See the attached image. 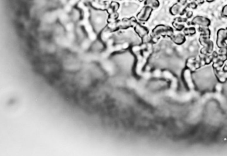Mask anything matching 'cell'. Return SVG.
I'll list each match as a JSON object with an SVG mask.
<instances>
[{
  "instance_id": "9a60e30c",
  "label": "cell",
  "mask_w": 227,
  "mask_h": 156,
  "mask_svg": "<svg viewBox=\"0 0 227 156\" xmlns=\"http://www.w3.org/2000/svg\"><path fill=\"white\" fill-rule=\"evenodd\" d=\"M184 33L185 35L191 36L196 34V28L194 27L185 28L184 30Z\"/></svg>"
},
{
  "instance_id": "3957f363",
  "label": "cell",
  "mask_w": 227,
  "mask_h": 156,
  "mask_svg": "<svg viewBox=\"0 0 227 156\" xmlns=\"http://www.w3.org/2000/svg\"><path fill=\"white\" fill-rule=\"evenodd\" d=\"M137 23V20L134 17L123 18L121 20H117L115 22L109 23L108 28L112 32H114L121 29H127L129 27H134Z\"/></svg>"
},
{
  "instance_id": "44dd1931",
  "label": "cell",
  "mask_w": 227,
  "mask_h": 156,
  "mask_svg": "<svg viewBox=\"0 0 227 156\" xmlns=\"http://www.w3.org/2000/svg\"><path fill=\"white\" fill-rule=\"evenodd\" d=\"M73 28V24L72 23H68L66 25V28H67L68 30H69V31L72 30Z\"/></svg>"
},
{
  "instance_id": "4fadbf2b",
  "label": "cell",
  "mask_w": 227,
  "mask_h": 156,
  "mask_svg": "<svg viewBox=\"0 0 227 156\" xmlns=\"http://www.w3.org/2000/svg\"><path fill=\"white\" fill-rule=\"evenodd\" d=\"M144 5L145 6L151 7L153 9H155V8H157L159 6L160 3L158 0H145Z\"/></svg>"
},
{
  "instance_id": "e0dca14e",
  "label": "cell",
  "mask_w": 227,
  "mask_h": 156,
  "mask_svg": "<svg viewBox=\"0 0 227 156\" xmlns=\"http://www.w3.org/2000/svg\"><path fill=\"white\" fill-rule=\"evenodd\" d=\"M172 25H173V26L174 27L175 29L178 31H181L182 30H183L184 28H185L184 25L182 24V23H179V22H177L175 21L173 22Z\"/></svg>"
},
{
  "instance_id": "ba28073f",
  "label": "cell",
  "mask_w": 227,
  "mask_h": 156,
  "mask_svg": "<svg viewBox=\"0 0 227 156\" xmlns=\"http://www.w3.org/2000/svg\"><path fill=\"white\" fill-rule=\"evenodd\" d=\"M201 60H197L196 57H191L187 60L186 62V66L187 68L192 72H195L196 69L199 68L201 67L203 65L202 63Z\"/></svg>"
},
{
  "instance_id": "9c48e42d",
  "label": "cell",
  "mask_w": 227,
  "mask_h": 156,
  "mask_svg": "<svg viewBox=\"0 0 227 156\" xmlns=\"http://www.w3.org/2000/svg\"><path fill=\"white\" fill-rule=\"evenodd\" d=\"M191 24L192 26H199L200 27H207L210 26L211 22L208 18L204 17V16H197L192 20Z\"/></svg>"
},
{
  "instance_id": "8992f818",
  "label": "cell",
  "mask_w": 227,
  "mask_h": 156,
  "mask_svg": "<svg viewBox=\"0 0 227 156\" xmlns=\"http://www.w3.org/2000/svg\"><path fill=\"white\" fill-rule=\"evenodd\" d=\"M153 10V9L150 6H144L137 14L136 17L140 22H146L150 18Z\"/></svg>"
},
{
  "instance_id": "30bf717a",
  "label": "cell",
  "mask_w": 227,
  "mask_h": 156,
  "mask_svg": "<svg viewBox=\"0 0 227 156\" xmlns=\"http://www.w3.org/2000/svg\"><path fill=\"white\" fill-rule=\"evenodd\" d=\"M134 30L136 34H138L140 38H141L143 40L144 39L146 38L148 33H149V30H148V28L146 27L143 26L140 23H137L134 26Z\"/></svg>"
},
{
  "instance_id": "2e32d148",
  "label": "cell",
  "mask_w": 227,
  "mask_h": 156,
  "mask_svg": "<svg viewBox=\"0 0 227 156\" xmlns=\"http://www.w3.org/2000/svg\"><path fill=\"white\" fill-rule=\"evenodd\" d=\"M199 30L200 32H201V35H203L204 36L208 37V38H209V35L211 34V32H210V30L208 29L207 27H200L199 28Z\"/></svg>"
},
{
  "instance_id": "5bb4252c",
  "label": "cell",
  "mask_w": 227,
  "mask_h": 156,
  "mask_svg": "<svg viewBox=\"0 0 227 156\" xmlns=\"http://www.w3.org/2000/svg\"><path fill=\"white\" fill-rule=\"evenodd\" d=\"M138 8V5H131L129 6H125L124 8H123L122 10V12L123 13H125L126 14H129V13H133V12H134L136 9H137Z\"/></svg>"
},
{
  "instance_id": "ac0fdd59",
  "label": "cell",
  "mask_w": 227,
  "mask_h": 156,
  "mask_svg": "<svg viewBox=\"0 0 227 156\" xmlns=\"http://www.w3.org/2000/svg\"><path fill=\"white\" fill-rule=\"evenodd\" d=\"M103 48V45L101 43V42H98V41H96L93 45H92V49L93 51H98V50H101Z\"/></svg>"
},
{
  "instance_id": "cb8c5ba5",
  "label": "cell",
  "mask_w": 227,
  "mask_h": 156,
  "mask_svg": "<svg viewBox=\"0 0 227 156\" xmlns=\"http://www.w3.org/2000/svg\"><path fill=\"white\" fill-rule=\"evenodd\" d=\"M206 1H207V2H209V3H210V2H213V1H214V0H206Z\"/></svg>"
},
{
  "instance_id": "5b68a950",
  "label": "cell",
  "mask_w": 227,
  "mask_h": 156,
  "mask_svg": "<svg viewBox=\"0 0 227 156\" xmlns=\"http://www.w3.org/2000/svg\"><path fill=\"white\" fill-rule=\"evenodd\" d=\"M199 41L200 43L204 46L201 50L202 55H207L208 54H209V53L212 52L213 48V43L212 41L209 40V38L201 35Z\"/></svg>"
},
{
  "instance_id": "6da1fadb",
  "label": "cell",
  "mask_w": 227,
  "mask_h": 156,
  "mask_svg": "<svg viewBox=\"0 0 227 156\" xmlns=\"http://www.w3.org/2000/svg\"><path fill=\"white\" fill-rule=\"evenodd\" d=\"M107 13L105 10L94 9L90 11V22L95 32H100L105 26Z\"/></svg>"
},
{
  "instance_id": "7c38bea8",
  "label": "cell",
  "mask_w": 227,
  "mask_h": 156,
  "mask_svg": "<svg viewBox=\"0 0 227 156\" xmlns=\"http://www.w3.org/2000/svg\"><path fill=\"white\" fill-rule=\"evenodd\" d=\"M214 71H215V74L216 76L217 77V79L220 82H225L227 80V72L226 71H220L218 69H214Z\"/></svg>"
},
{
  "instance_id": "7402d4cb",
  "label": "cell",
  "mask_w": 227,
  "mask_h": 156,
  "mask_svg": "<svg viewBox=\"0 0 227 156\" xmlns=\"http://www.w3.org/2000/svg\"><path fill=\"white\" fill-rule=\"evenodd\" d=\"M186 16H187V18H191V16H192V12L191 11H187V13H186Z\"/></svg>"
},
{
  "instance_id": "603a6c76",
  "label": "cell",
  "mask_w": 227,
  "mask_h": 156,
  "mask_svg": "<svg viewBox=\"0 0 227 156\" xmlns=\"http://www.w3.org/2000/svg\"><path fill=\"white\" fill-rule=\"evenodd\" d=\"M114 1H122V0H114ZM138 1H143V0H138Z\"/></svg>"
},
{
  "instance_id": "ffe728a7",
  "label": "cell",
  "mask_w": 227,
  "mask_h": 156,
  "mask_svg": "<svg viewBox=\"0 0 227 156\" xmlns=\"http://www.w3.org/2000/svg\"><path fill=\"white\" fill-rule=\"evenodd\" d=\"M221 14L223 16L227 17V5H225L223 8Z\"/></svg>"
},
{
  "instance_id": "277c9868",
  "label": "cell",
  "mask_w": 227,
  "mask_h": 156,
  "mask_svg": "<svg viewBox=\"0 0 227 156\" xmlns=\"http://www.w3.org/2000/svg\"><path fill=\"white\" fill-rule=\"evenodd\" d=\"M187 8V0H178L177 3L173 5L170 9V12L172 15H183Z\"/></svg>"
},
{
  "instance_id": "d6986e66",
  "label": "cell",
  "mask_w": 227,
  "mask_h": 156,
  "mask_svg": "<svg viewBox=\"0 0 227 156\" xmlns=\"http://www.w3.org/2000/svg\"><path fill=\"white\" fill-rule=\"evenodd\" d=\"M197 4L195 2H192L191 3L188 4V5H187V8H192V9H196V8H197Z\"/></svg>"
},
{
  "instance_id": "8fae6325",
  "label": "cell",
  "mask_w": 227,
  "mask_h": 156,
  "mask_svg": "<svg viewBox=\"0 0 227 156\" xmlns=\"http://www.w3.org/2000/svg\"><path fill=\"white\" fill-rule=\"evenodd\" d=\"M171 40L177 45H181L185 43V37L182 34H179L177 35H172L170 38Z\"/></svg>"
},
{
  "instance_id": "52a82bcc",
  "label": "cell",
  "mask_w": 227,
  "mask_h": 156,
  "mask_svg": "<svg viewBox=\"0 0 227 156\" xmlns=\"http://www.w3.org/2000/svg\"><path fill=\"white\" fill-rule=\"evenodd\" d=\"M227 39V29L221 28L218 31L217 33V41L216 44L218 48H222L227 47V44L225 43V40Z\"/></svg>"
},
{
  "instance_id": "7a4b0ae2",
  "label": "cell",
  "mask_w": 227,
  "mask_h": 156,
  "mask_svg": "<svg viewBox=\"0 0 227 156\" xmlns=\"http://www.w3.org/2000/svg\"><path fill=\"white\" fill-rule=\"evenodd\" d=\"M174 35V30L170 26H165L163 25H159L155 27L151 34V41L156 43L161 37H170Z\"/></svg>"
}]
</instances>
